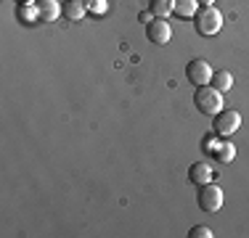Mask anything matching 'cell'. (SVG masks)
<instances>
[{
  "label": "cell",
  "instance_id": "cell-1",
  "mask_svg": "<svg viewBox=\"0 0 249 238\" xmlns=\"http://www.w3.org/2000/svg\"><path fill=\"white\" fill-rule=\"evenodd\" d=\"M194 106H196L199 114L215 117L217 111L223 109V93L212 85H201V87H196V93H194Z\"/></svg>",
  "mask_w": 249,
  "mask_h": 238
},
{
  "label": "cell",
  "instance_id": "cell-2",
  "mask_svg": "<svg viewBox=\"0 0 249 238\" xmlns=\"http://www.w3.org/2000/svg\"><path fill=\"white\" fill-rule=\"evenodd\" d=\"M194 27L201 37H212L223 29V14L215 8V5H201L194 16Z\"/></svg>",
  "mask_w": 249,
  "mask_h": 238
},
{
  "label": "cell",
  "instance_id": "cell-3",
  "mask_svg": "<svg viewBox=\"0 0 249 238\" xmlns=\"http://www.w3.org/2000/svg\"><path fill=\"white\" fill-rule=\"evenodd\" d=\"M239 127H241V114L236 109H220L215 117H212V130H215L220 138L233 135Z\"/></svg>",
  "mask_w": 249,
  "mask_h": 238
},
{
  "label": "cell",
  "instance_id": "cell-4",
  "mask_svg": "<svg viewBox=\"0 0 249 238\" xmlns=\"http://www.w3.org/2000/svg\"><path fill=\"white\" fill-rule=\"evenodd\" d=\"M225 196H223V188L215 186V183H207V186H199V193H196V204L201 212H220Z\"/></svg>",
  "mask_w": 249,
  "mask_h": 238
},
{
  "label": "cell",
  "instance_id": "cell-5",
  "mask_svg": "<svg viewBox=\"0 0 249 238\" xmlns=\"http://www.w3.org/2000/svg\"><path fill=\"white\" fill-rule=\"evenodd\" d=\"M212 74H215V71H212V67L204 61V58H194V61L186 67V80L191 82V85H196V87L210 85Z\"/></svg>",
  "mask_w": 249,
  "mask_h": 238
},
{
  "label": "cell",
  "instance_id": "cell-6",
  "mask_svg": "<svg viewBox=\"0 0 249 238\" xmlns=\"http://www.w3.org/2000/svg\"><path fill=\"white\" fill-rule=\"evenodd\" d=\"M146 37H149V43H154V45H167L170 37H173V27H170L167 19L154 16V19L146 24Z\"/></svg>",
  "mask_w": 249,
  "mask_h": 238
},
{
  "label": "cell",
  "instance_id": "cell-7",
  "mask_svg": "<svg viewBox=\"0 0 249 238\" xmlns=\"http://www.w3.org/2000/svg\"><path fill=\"white\" fill-rule=\"evenodd\" d=\"M212 175H215V170H212L210 162H194L191 170H188V180L194 183V186H207V183H212Z\"/></svg>",
  "mask_w": 249,
  "mask_h": 238
},
{
  "label": "cell",
  "instance_id": "cell-8",
  "mask_svg": "<svg viewBox=\"0 0 249 238\" xmlns=\"http://www.w3.org/2000/svg\"><path fill=\"white\" fill-rule=\"evenodd\" d=\"M61 14L69 21H80L88 14V0H64L61 3Z\"/></svg>",
  "mask_w": 249,
  "mask_h": 238
},
{
  "label": "cell",
  "instance_id": "cell-9",
  "mask_svg": "<svg viewBox=\"0 0 249 238\" xmlns=\"http://www.w3.org/2000/svg\"><path fill=\"white\" fill-rule=\"evenodd\" d=\"M37 11H40V21H58V16L61 14V5H58V0H37Z\"/></svg>",
  "mask_w": 249,
  "mask_h": 238
},
{
  "label": "cell",
  "instance_id": "cell-10",
  "mask_svg": "<svg viewBox=\"0 0 249 238\" xmlns=\"http://www.w3.org/2000/svg\"><path fill=\"white\" fill-rule=\"evenodd\" d=\"M16 21L32 27L35 21H40V11H37V3H24V5H16Z\"/></svg>",
  "mask_w": 249,
  "mask_h": 238
},
{
  "label": "cell",
  "instance_id": "cell-11",
  "mask_svg": "<svg viewBox=\"0 0 249 238\" xmlns=\"http://www.w3.org/2000/svg\"><path fill=\"white\" fill-rule=\"evenodd\" d=\"M199 8V0H173V14H178L180 19H194Z\"/></svg>",
  "mask_w": 249,
  "mask_h": 238
},
{
  "label": "cell",
  "instance_id": "cell-12",
  "mask_svg": "<svg viewBox=\"0 0 249 238\" xmlns=\"http://www.w3.org/2000/svg\"><path fill=\"white\" fill-rule=\"evenodd\" d=\"M212 87H217L220 93H228L231 87H233V74H231L228 69H217L215 74H212Z\"/></svg>",
  "mask_w": 249,
  "mask_h": 238
},
{
  "label": "cell",
  "instance_id": "cell-13",
  "mask_svg": "<svg viewBox=\"0 0 249 238\" xmlns=\"http://www.w3.org/2000/svg\"><path fill=\"white\" fill-rule=\"evenodd\" d=\"M149 11L154 16H159V19H167V16L173 14V0H151Z\"/></svg>",
  "mask_w": 249,
  "mask_h": 238
},
{
  "label": "cell",
  "instance_id": "cell-14",
  "mask_svg": "<svg viewBox=\"0 0 249 238\" xmlns=\"http://www.w3.org/2000/svg\"><path fill=\"white\" fill-rule=\"evenodd\" d=\"M215 159H217L220 164H231V162L236 159V146H233V143H220V148H217Z\"/></svg>",
  "mask_w": 249,
  "mask_h": 238
},
{
  "label": "cell",
  "instance_id": "cell-15",
  "mask_svg": "<svg viewBox=\"0 0 249 238\" xmlns=\"http://www.w3.org/2000/svg\"><path fill=\"white\" fill-rule=\"evenodd\" d=\"M201 148H204V151L207 153H212V156H215V153H217V148H220V135H210V138H204V140H201Z\"/></svg>",
  "mask_w": 249,
  "mask_h": 238
},
{
  "label": "cell",
  "instance_id": "cell-16",
  "mask_svg": "<svg viewBox=\"0 0 249 238\" xmlns=\"http://www.w3.org/2000/svg\"><path fill=\"white\" fill-rule=\"evenodd\" d=\"M88 11L96 16H104L109 11V0H88Z\"/></svg>",
  "mask_w": 249,
  "mask_h": 238
},
{
  "label": "cell",
  "instance_id": "cell-17",
  "mask_svg": "<svg viewBox=\"0 0 249 238\" xmlns=\"http://www.w3.org/2000/svg\"><path fill=\"white\" fill-rule=\"evenodd\" d=\"M188 236H191V238H212L215 233H212V230L207 228V225H194L191 233H188Z\"/></svg>",
  "mask_w": 249,
  "mask_h": 238
},
{
  "label": "cell",
  "instance_id": "cell-18",
  "mask_svg": "<svg viewBox=\"0 0 249 238\" xmlns=\"http://www.w3.org/2000/svg\"><path fill=\"white\" fill-rule=\"evenodd\" d=\"M151 19H154V14H151V11H143V14L138 16V21H146V24H149Z\"/></svg>",
  "mask_w": 249,
  "mask_h": 238
},
{
  "label": "cell",
  "instance_id": "cell-19",
  "mask_svg": "<svg viewBox=\"0 0 249 238\" xmlns=\"http://www.w3.org/2000/svg\"><path fill=\"white\" fill-rule=\"evenodd\" d=\"M199 5H215V0H199Z\"/></svg>",
  "mask_w": 249,
  "mask_h": 238
},
{
  "label": "cell",
  "instance_id": "cell-20",
  "mask_svg": "<svg viewBox=\"0 0 249 238\" xmlns=\"http://www.w3.org/2000/svg\"><path fill=\"white\" fill-rule=\"evenodd\" d=\"M24 3H37V0H16V5H24Z\"/></svg>",
  "mask_w": 249,
  "mask_h": 238
}]
</instances>
